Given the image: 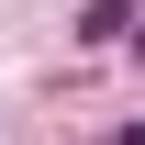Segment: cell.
Instances as JSON below:
<instances>
[{"instance_id": "obj_1", "label": "cell", "mask_w": 145, "mask_h": 145, "mask_svg": "<svg viewBox=\"0 0 145 145\" xmlns=\"http://www.w3.org/2000/svg\"><path fill=\"white\" fill-rule=\"evenodd\" d=\"M112 145H145V123H134V134H112Z\"/></svg>"}]
</instances>
